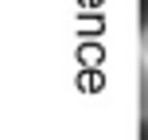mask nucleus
<instances>
[{
  "mask_svg": "<svg viewBox=\"0 0 148 140\" xmlns=\"http://www.w3.org/2000/svg\"><path fill=\"white\" fill-rule=\"evenodd\" d=\"M140 113L148 117V66L140 70Z\"/></svg>",
  "mask_w": 148,
  "mask_h": 140,
  "instance_id": "nucleus-1",
  "label": "nucleus"
},
{
  "mask_svg": "<svg viewBox=\"0 0 148 140\" xmlns=\"http://www.w3.org/2000/svg\"><path fill=\"white\" fill-rule=\"evenodd\" d=\"M140 55H144V66H148V27H144V35H140Z\"/></svg>",
  "mask_w": 148,
  "mask_h": 140,
  "instance_id": "nucleus-2",
  "label": "nucleus"
}]
</instances>
